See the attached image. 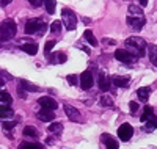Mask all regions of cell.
Segmentation results:
<instances>
[{
    "instance_id": "1",
    "label": "cell",
    "mask_w": 157,
    "mask_h": 149,
    "mask_svg": "<svg viewBox=\"0 0 157 149\" xmlns=\"http://www.w3.org/2000/svg\"><path fill=\"white\" fill-rule=\"evenodd\" d=\"M146 41L140 36H130L126 39V47L132 49V53L135 57H145L146 53Z\"/></svg>"
},
{
    "instance_id": "2",
    "label": "cell",
    "mask_w": 157,
    "mask_h": 149,
    "mask_svg": "<svg viewBox=\"0 0 157 149\" xmlns=\"http://www.w3.org/2000/svg\"><path fill=\"white\" fill-rule=\"evenodd\" d=\"M17 33V25L13 19H6L0 24V41H10L16 36Z\"/></svg>"
},
{
    "instance_id": "3",
    "label": "cell",
    "mask_w": 157,
    "mask_h": 149,
    "mask_svg": "<svg viewBox=\"0 0 157 149\" xmlns=\"http://www.w3.org/2000/svg\"><path fill=\"white\" fill-rule=\"evenodd\" d=\"M47 30V24L44 19H39V17H35V19H30L27 21V24H25V29L24 32L27 35H44Z\"/></svg>"
},
{
    "instance_id": "4",
    "label": "cell",
    "mask_w": 157,
    "mask_h": 149,
    "mask_svg": "<svg viewBox=\"0 0 157 149\" xmlns=\"http://www.w3.org/2000/svg\"><path fill=\"white\" fill-rule=\"evenodd\" d=\"M61 19H63V24L66 27V30L74 32L77 29V17L74 14V11H71L68 8H63L61 10Z\"/></svg>"
},
{
    "instance_id": "5",
    "label": "cell",
    "mask_w": 157,
    "mask_h": 149,
    "mask_svg": "<svg viewBox=\"0 0 157 149\" xmlns=\"http://www.w3.org/2000/svg\"><path fill=\"white\" fill-rule=\"evenodd\" d=\"M141 121L143 123H146V130H152L154 127H157V116L154 115V110L152 107L146 105L145 110H143V115H141Z\"/></svg>"
},
{
    "instance_id": "6",
    "label": "cell",
    "mask_w": 157,
    "mask_h": 149,
    "mask_svg": "<svg viewBox=\"0 0 157 149\" xmlns=\"http://www.w3.org/2000/svg\"><path fill=\"white\" fill-rule=\"evenodd\" d=\"M64 113H66L68 119L72 121V123H83V118H82L80 112H78L75 107H72L69 104H64Z\"/></svg>"
},
{
    "instance_id": "7",
    "label": "cell",
    "mask_w": 157,
    "mask_h": 149,
    "mask_svg": "<svg viewBox=\"0 0 157 149\" xmlns=\"http://www.w3.org/2000/svg\"><path fill=\"white\" fill-rule=\"evenodd\" d=\"M126 22H127V25L130 27V29H134L135 32H140L141 29H143V25L146 24V19L143 17V16H127V19H126Z\"/></svg>"
},
{
    "instance_id": "8",
    "label": "cell",
    "mask_w": 157,
    "mask_h": 149,
    "mask_svg": "<svg viewBox=\"0 0 157 149\" xmlns=\"http://www.w3.org/2000/svg\"><path fill=\"white\" fill-rule=\"evenodd\" d=\"M115 58H116L118 61H121V63L130 64V63H134V61H135V58H137V57H134L132 53H130V52H127V50L118 49V50L115 52Z\"/></svg>"
},
{
    "instance_id": "9",
    "label": "cell",
    "mask_w": 157,
    "mask_h": 149,
    "mask_svg": "<svg viewBox=\"0 0 157 149\" xmlns=\"http://www.w3.org/2000/svg\"><path fill=\"white\" fill-rule=\"evenodd\" d=\"M118 135H120V138L123 141H129L130 138H132V135H134V129L132 126H130L129 123H124L120 126V129H118Z\"/></svg>"
},
{
    "instance_id": "10",
    "label": "cell",
    "mask_w": 157,
    "mask_h": 149,
    "mask_svg": "<svg viewBox=\"0 0 157 149\" xmlns=\"http://www.w3.org/2000/svg\"><path fill=\"white\" fill-rule=\"evenodd\" d=\"M38 102H39V105H41L43 108H46V110H50V112H54L55 108L58 107L57 101H55L54 97H50V96H43V97H39Z\"/></svg>"
},
{
    "instance_id": "11",
    "label": "cell",
    "mask_w": 157,
    "mask_h": 149,
    "mask_svg": "<svg viewBox=\"0 0 157 149\" xmlns=\"http://www.w3.org/2000/svg\"><path fill=\"white\" fill-rule=\"evenodd\" d=\"M93 83H94V78H93V75H91V72L90 71H85V72H82V75H80V86H82V90H90L91 86H93Z\"/></svg>"
},
{
    "instance_id": "12",
    "label": "cell",
    "mask_w": 157,
    "mask_h": 149,
    "mask_svg": "<svg viewBox=\"0 0 157 149\" xmlns=\"http://www.w3.org/2000/svg\"><path fill=\"white\" fill-rule=\"evenodd\" d=\"M98 85H99L101 91H104V93H107V91L110 90V80H109V77L104 74V72H101V75H99Z\"/></svg>"
},
{
    "instance_id": "13",
    "label": "cell",
    "mask_w": 157,
    "mask_h": 149,
    "mask_svg": "<svg viewBox=\"0 0 157 149\" xmlns=\"http://www.w3.org/2000/svg\"><path fill=\"white\" fill-rule=\"evenodd\" d=\"M113 83L120 88H127L130 83V78L127 75H115L113 77Z\"/></svg>"
},
{
    "instance_id": "14",
    "label": "cell",
    "mask_w": 157,
    "mask_h": 149,
    "mask_svg": "<svg viewBox=\"0 0 157 149\" xmlns=\"http://www.w3.org/2000/svg\"><path fill=\"white\" fill-rule=\"evenodd\" d=\"M36 115H38V119H39V121H44V123H49V121H54V118H55V115L52 113L50 110H46V108H43V110H39Z\"/></svg>"
},
{
    "instance_id": "15",
    "label": "cell",
    "mask_w": 157,
    "mask_h": 149,
    "mask_svg": "<svg viewBox=\"0 0 157 149\" xmlns=\"http://www.w3.org/2000/svg\"><path fill=\"white\" fill-rule=\"evenodd\" d=\"M102 143L107 146V149H118V146H120L112 135H102Z\"/></svg>"
},
{
    "instance_id": "16",
    "label": "cell",
    "mask_w": 157,
    "mask_h": 149,
    "mask_svg": "<svg viewBox=\"0 0 157 149\" xmlns=\"http://www.w3.org/2000/svg\"><path fill=\"white\" fill-rule=\"evenodd\" d=\"M13 104L11 94L6 91H0V107H10Z\"/></svg>"
},
{
    "instance_id": "17",
    "label": "cell",
    "mask_w": 157,
    "mask_h": 149,
    "mask_svg": "<svg viewBox=\"0 0 157 149\" xmlns=\"http://www.w3.org/2000/svg\"><path fill=\"white\" fill-rule=\"evenodd\" d=\"M21 50H24L25 53H29V55H36L38 46L35 43H25V44H21Z\"/></svg>"
},
{
    "instance_id": "18",
    "label": "cell",
    "mask_w": 157,
    "mask_h": 149,
    "mask_svg": "<svg viewBox=\"0 0 157 149\" xmlns=\"http://www.w3.org/2000/svg\"><path fill=\"white\" fill-rule=\"evenodd\" d=\"M149 94H151L149 86H141V88L137 90V96H138V99L143 101V102H146V101L149 99Z\"/></svg>"
},
{
    "instance_id": "19",
    "label": "cell",
    "mask_w": 157,
    "mask_h": 149,
    "mask_svg": "<svg viewBox=\"0 0 157 149\" xmlns=\"http://www.w3.org/2000/svg\"><path fill=\"white\" fill-rule=\"evenodd\" d=\"M83 38L88 41V44H90V46H93V47H96V46L99 44V43H98V39H96V38H94V35H93V32H91L90 29H88V30H85Z\"/></svg>"
},
{
    "instance_id": "20",
    "label": "cell",
    "mask_w": 157,
    "mask_h": 149,
    "mask_svg": "<svg viewBox=\"0 0 157 149\" xmlns=\"http://www.w3.org/2000/svg\"><path fill=\"white\" fill-rule=\"evenodd\" d=\"M146 49H148V55H149V58H151L152 64H155V66H157V47H155L154 44H148V46H146Z\"/></svg>"
},
{
    "instance_id": "21",
    "label": "cell",
    "mask_w": 157,
    "mask_h": 149,
    "mask_svg": "<svg viewBox=\"0 0 157 149\" xmlns=\"http://www.w3.org/2000/svg\"><path fill=\"white\" fill-rule=\"evenodd\" d=\"M21 88H22L24 91H29V93H36V91H39V88H38L36 85H32L30 82H27V80H21Z\"/></svg>"
},
{
    "instance_id": "22",
    "label": "cell",
    "mask_w": 157,
    "mask_h": 149,
    "mask_svg": "<svg viewBox=\"0 0 157 149\" xmlns=\"http://www.w3.org/2000/svg\"><path fill=\"white\" fill-rule=\"evenodd\" d=\"M14 116V112L10 107H0V118L2 119H11Z\"/></svg>"
},
{
    "instance_id": "23",
    "label": "cell",
    "mask_w": 157,
    "mask_h": 149,
    "mask_svg": "<svg viewBox=\"0 0 157 149\" xmlns=\"http://www.w3.org/2000/svg\"><path fill=\"white\" fill-rule=\"evenodd\" d=\"M19 149H44V146L41 144V143H36V141H25V143H22L21 144V147Z\"/></svg>"
},
{
    "instance_id": "24",
    "label": "cell",
    "mask_w": 157,
    "mask_h": 149,
    "mask_svg": "<svg viewBox=\"0 0 157 149\" xmlns=\"http://www.w3.org/2000/svg\"><path fill=\"white\" fill-rule=\"evenodd\" d=\"M47 129H49V132H50V133L60 135V133L63 132V124H61V123H52Z\"/></svg>"
},
{
    "instance_id": "25",
    "label": "cell",
    "mask_w": 157,
    "mask_h": 149,
    "mask_svg": "<svg viewBox=\"0 0 157 149\" xmlns=\"http://www.w3.org/2000/svg\"><path fill=\"white\" fill-rule=\"evenodd\" d=\"M43 3L46 6L47 14H54V11H55V0H43Z\"/></svg>"
},
{
    "instance_id": "26",
    "label": "cell",
    "mask_w": 157,
    "mask_h": 149,
    "mask_svg": "<svg viewBox=\"0 0 157 149\" xmlns=\"http://www.w3.org/2000/svg\"><path fill=\"white\" fill-rule=\"evenodd\" d=\"M129 14H130V16H143V11H141L140 6L130 3V5H129Z\"/></svg>"
},
{
    "instance_id": "27",
    "label": "cell",
    "mask_w": 157,
    "mask_h": 149,
    "mask_svg": "<svg viewBox=\"0 0 157 149\" xmlns=\"http://www.w3.org/2000/svg\"><path fill=\"white\" fill-rule=\"evenodd\" d=\"M24 137H33V138H36L38 137V132L32 126H25L24 127Z\"/></svg>"
},
{
    "instance_id": "28",
    "label": "cell",
    "mask_w": 157,
    "mask_h": 149,
    "mask_svg": "<svg viewBox=\"0 0 157 149\" xmlns=\"http://www.w3.org/2000/svg\"><path fill=\"white\" fill-rule=\"evenodd\" d=\"M99 104H101L102 107H109V108L113 107V101H112V97H109V96H102V97L99 99Z\"/></svg>"
},
{
    "instance_id": "29",
    "label": "cell",
    "mask_w": 157,
    "mask_h": 149,
    "mask_svg": "<svg viewBox=\"0 0 157 149\" xmlns=\"http://www.w3.org/2000/svg\"><path fill=\"white\" fill-rule=\"evenodd\" d=\"M50 32H52V33H60V32H61V21H54V22H52Z\"/></svg>"
},
{
    "instance_id": "30",
    "label": "cell",
    "mask_w": 157,
    "mask_h": 149,
    "mask_svg": "<svg viewBox=\"0 0 157 149\" xmlns=\"http://www.w3.org/2000/svg\"><path fill=\"white\" fill-rule=\"evenodd\" d=\"M55 44H57V41H54V39H50V41H47V43L44 44V53H46V55H47L52 49H54Z\"/></svg>"
},
{
    "instance_id": "31",
    "label": "cell",
    "mask_w": 157,
    "mask_h": 149,
    "mask_svg": "<svg viewBox=\"0 0 157 149\" xmlns=\"http://www.w3.org/2000/svg\"><path fill=\"white\" fill-rule=\"evenodd\" d=\"M16 126V121H8V119H5V123H3V130L6 132V130H11L13 127H14Z\"/></svg>"
},
{
    "instance_id": "32",
    "label": "cell",
    "mask_w": 157,
    "mask_h": 149,
    "mask_svg": "<svg viewBox=\"0 0 157 149\" xmlns=\"http://www.w3.org/2000/svg\"><path fill=\"white\" fill-rule=\"evenodd\" d=\"M29 3L33 6V8H39L43 5V0H29Z\"/></svg>"
},
{
    "instance_id": "33",
    "label": "cell",
    "mask_w": 157,
    "mask_h": 149,
    "mask_svg": "<svg viewBox=\"0 0 157 149\" xmlns=\"http://www.w3.org/2000/svg\"><path fill=\"white\" fill-rule=\"evenodd\" d=\"M68 82L71 83V85H77V75H68Z\"/></svg>"
},
{
    "instance_id": "34",
    "label": "cell",
    "mask_w": 157,
    "mask_h": 149,
    "mask_svg": "<svg viewBox=\"0 0 157 149\" xmlns=\"http://www.w3.org/2000/svg\"><path fill=\"white\" fill-rule=\"evenodd\" d=\"M129 108H130V112H137L138 110V104L137 102H130L129 104Z\"/></svg>"
},
{
    "instance_id": "35",
    "label": "cell",
    "mask_w": 157,
    "mask_h": 149,
    "mask_svg": "<svg viewBox=\"0 0 157 149\" xmlns=\"http://www.w3.org/2000/svg\"><path fill=\"white\" fill-rule=\"evenodd\" d=\"M66 61V55H64V53H60L58 55V60H57V63H64Z\"/></svg>"
},
{
    "instance_id": "36",
    "label": "cell",
    "mask_w": 157,
    "mask_h": 149,
    "mask_svg": "<svg viewBox=\"0 0 157 149\" xmlns=\"http://www.w3.org/2000/svg\"><path fill=\"white\" fill-rule=\"evenodd\" d=\"M13 2V0H0V6H6Z\"/></svg>"
},
{
    "instance_id": "37",
    "label": "cell",
    "mask_w": 157,
    "mask_h": 149,
    "mask_svg": "<svg viewBox=\"0 0 157 149\" xmlns=\"http://www.w3.org/2000/svg\"><path fill=\"white\" fill-rule=\"evenodd\" d=\"M140 5L141 6H146L148 5V0H140Z\"/></svg>"
},
{
    "instance_id": "38",
    "label": "cell",
    "mask_w": 157,
    "mask_h": 149,
    "mask_svg": "<svg viewBox=\"0 0 157 149\" xmlns=\"http://www.w3.org/2000/svg\"><path fill=\"white\" fill-rule=\"evenodd\" d=\"M3 85H5V80H3V78H2V77H0V88H2V86H3Z\"/></svg>"
},
{
    "instance_id": "39",
    "label": "cell",
    "mask_w": 157,
    "mask_h": 149,
    "mask_svg": "<svg viewBox=\"0 0 157 149\" xmlns=\"http://www.w3.org/2000/svg\"><path fill=\"white\" fill-rule=\"evenodd\" d=\"M47 143L49 144H54V138H47Z\"/></svg>"
},
{
    "instance_id": "40",
    "label": "cell",
    "mask_w": 157,
    "mask_h": 149,
    "mask_svg": "<svg viewBox=\"0 0 157 149\" xmlns=\"http://www.w3.org/2000/svg\"><path fill=\"white\" fill-rule=\"evenodd\" d=\"M127 2H129V0H127Z\"/></svg>"
}]
</instances>
